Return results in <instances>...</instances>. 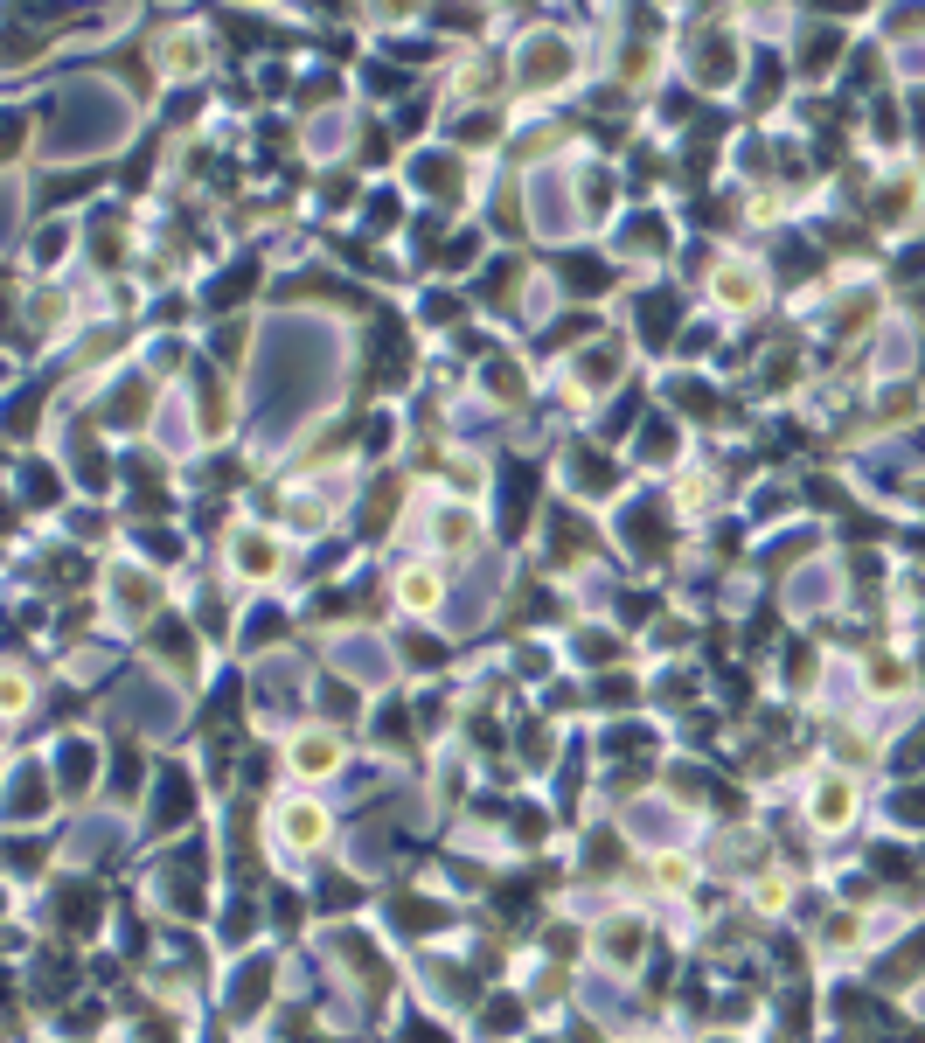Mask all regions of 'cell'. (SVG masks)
I'll return each mask as SVG.
<instances>
[{
  "label": "cell",
  "mask_w": 925,
  "mask_h": 1043,
  "mask_svg": "<svg viewBox=\"0 0 925 1043\" xmlns=\"http://www.w3.org/2000/svg\"><path fill=\"white\" fill-rule=\"evenodd\" d=\"M849 814H856V793H849L842 779H821V786H814V821H821V828H849Z\"/></svg>",
  "instance_id": "1"
},
{
  "label": "cell",
  "mask_w": 925,
  "mask_h": 1043,
  "mask_svg": "<svg viewBox=\"0 0 925 1043\" xmlns=\"http://www.w3.org/2000/svg\"><path fill=\"white\" fill-rule=\"evenodd\" d=\"M320 835H327V814L320 807H286V842L293 849H320Z\"/></svg>",
  "instance_id": "2"
},
{
  "label": "cell",
  "mask_w": 925,
  "mask_h": 1043,
  "mask_svg": "<svg viewBox=\"0 0 925 1043\" xmlns=\"http://www.w3.org/2000/svg\"><path fill=\"white\" fill-rule=\"evenodd\" d=\"M293 765H300V772H334V738H327V731H307V738L293 745Z\"/></svg>",
  "instance_id": "3"
},
{
  "label": "cell",
  "mask_w": 925,
  "mask_h": 1043,
  "mask_svg": "<svg viewBox=\"0 0 925 1043\" xmlns=\"http://www.w3.org/2000/svg\"><path fill=\"white\" fill-rule=\"evenodd\" d=\"M717 299L724 306H759V279L745 265H731V272H717Z\"/></svg>",
  "instance_id": "4"
},
{
  "label": "cell",
  "mask_w": 925,
  "mask_h": 1043,
  "mask_svg": "<svg viewBox=\"0 0 925 1043\" xmlns=\"http://www.w3.org/2000/svg\"><path fill=\"white\" fill-rule=\"evenodd\" d=\"M237 564H244V571H251V578H265V571H272V564H279V550H272V543H265V536H244V550H237Z\"/></svg>",
  "instance_id": "5"
},
{
  "label": "cell",
  "mask_w": 925,
  "mask_h": 1043,
  "mask_svg": "<svg viewBox=\"0 0 925 1043\" xmlns=\"http://www.w3.org/2000/svg\"><path fill=\"white\" fill-rule=\"evenodd\" d=\"M404 598H411L418 612H425V605H439V578H432V571H404Z\"/></svg>",
  "instance_id": "6"
}]
</instances>
